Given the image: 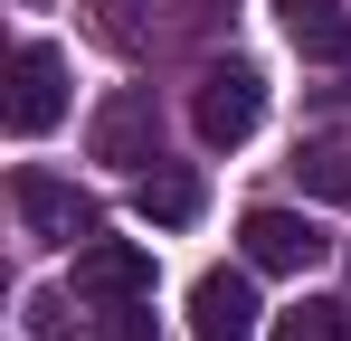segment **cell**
<instances>
[{
    "mask_svg": "<svg viewBox=\"0 0 351 341\" xmlns=\"http://www.w3.org/2000/svg\"><path fill=\"white\" fill-rule=\"evenodd\" d=\"M256 114H266V76L256 66H209L199 86H190V133L209 142V152H237L247 133H256Z\"/></svg>",
    "mask_w": 351,
    "mask_h": 341,
    "instance_id": "6da1fadb",
    "label": "cell"
},
{
    "mask_svg": "<svg viewBox=\"0 0 351 341\" xmlns=\"http://www.w3.org/2000/svg\"><path fill=\"white\" fill-rule=\"evenodd\" d=\"M10 199H19V218H29L38 247H86V237H105V209H95L76 180H58V170H19Z\"/></svg>",
    "mask_w": 351,
    "mask_h": 341,
    "instance_id": "7a4b0ae2",
    "label": "cell"
},
{
    "mask_svg": "<svg viewBox=\"0 0 351 341\" xmlns=\"http://www.w3.org/2000/svg\"><path fill=\"white\" fill-rule=\"evenodd\" d=\"M237 247H247L256 275H313L332 237L304 218V209H247V218H237Z\"/></svg>",
    "mask_w": 351,
    "mask_h": 341,
    "instance_id": "3957f363",
    "label": "cell"
},
{
    "mask_svg": "<svg viewBox=\"0 0 351 341\" xmlns=\"http://www.w3.org/2000/svg\"><path fill=\"white\" fill-rule=\"evenodd\" d=\"M58 114H66V57L48 48V38H19V48H10V133L38 142Z\"/></svg>",
    "mask_w": 351,
    "mask_h": 341,
    "instance_id": "277c9868",
    "label": "cell"
},
{
    "mask_svg": "<svg viewBox=\"0 0 351 341\" xmlns=\"http://www.w3.org/2000/svg\"><path fill=\"white\" fill-rule=\"evenodd\" d=\"M95 162H114V170H152L162 162V114H152V95L143 86H114L105 105H95Z\"/></svg>",
    "mask_w": 351,
    "mask_h": 341,
    "instance_id": "5b68a950",
    "label": "cell"
},
{
    "mask_svg": "<svg viewBox=\"0 0 351 341\" xmlns=\"http://www.w3.org/2000/svg\"><path fill=\"white\" fill-rule=\"evenodd\" d=\"M133 294H152V247L86 237V247H76V303H133Z\"/></svg>",
    "mask_w": 351,
    "mask_h": 341,
    "instance_id": "8992f818",
    "label": "cell"
},
{
    "mask_svg": "<svg viewBox=\"0 0 351 341\" xmlns=\"http://www.w3.org/2000/svg\"><path fill=\"white\" fill-rule=\"evenodd\" d=\"M190 332H199V341H247V332H256V284L228 275V266L199 275V284H190Z\"/></svg>",
    "mask_w": 351,
    "mask_h": 341,
    "instance_id": "52a82bcc",
    "label": "cell"
},
{
    "mask_svg": "<svg viewBox=\"0 0 351 341\" xmlns=\"http://www.w3.org/2000/svg\"><path fill=\"white\" fill-rule=\"evenodd\" d=\"M276 10H285V38H294V57H313V66L351 57V10H342V0H276Z\"/></svg>",
    "mask_w": 351,
    "mask_h": 341,
    "instance_id": "ba28073f",
    "label": "cell"
},
{
    "mask_svg": "<svg viewBox=\"0 0 351 341\" xmlns=\"http://www.w3.org/2000/svg\"><path fill=\"white\" fill-rule=\"evenodd\" d=\"M133 209H143L152 227H190V218H199V180L171 170V162H152L143 180H133Z\"/></svg>",
    "mask_w": 351,
    "mask_h": 341,
    "instance_id": "9c48e42d",
    "label": "cell"
},
{
    "mask_svg": "<svg viewBox=\"0 0 351 341\" xmlns=\"http://www.w3.org/2000/svg\"><path fill=\"white\" fill-rule=\"evenodd\" d=\"M276 341H351V303L342 294H304L276 313Z\"/></svg>",
    "mask_w": 351,
    "mask_h": 341,
    "instance_id": "30bf717a",
    "label": "cell"
},
{
    "mask_svg": "<svg viewBox=\"0 0 351 341\" xmlns=\"http://www.w3.org/2000/svg\"><path fill=\"white\" fill-rule=\"evenodd\" d=\"M294 180H304L313 199L351 209V152H342V142H313V152H294Z\"/></svg>",
    "mask_w": 351,
    "mask_h": 341,
    "instance_id": "8fae6325",
    "label": "cell"
},
{
    "mask_svg": "<svg viewBox=\"0 0 351 341\" xmlns=\"http://www.w3.org/2000/svg\"><path fill=\"white\" fill-rule=\"evenodd\" d=\"M95 332H105V341H162L152 294H133V303H95Z\"/></svg>",
    "mask_w": 351,
    "mask_h": 341,
    "instance_id": "7c38bea8",
    "label": "cell"
},
{
    "mask_svg": "<svg viewBox=\"0 0 351 341\" xmlns=\"http://www.w3.org/2000/svg\"><path fill=\"white\" fill-rule=\"evenodd\" d=\"M66 313L76 294H29V341H66Z\"/></svg>",
    "mask_w": 351,
    "mask_h": 341,
    "instance_id": "4fadbf2b",
    "label": "cell"
}]
</instances>
